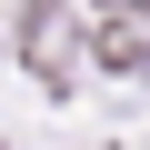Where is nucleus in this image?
Masks as SVG:
<instances>
[{"mask_svg": "<svg viewBox=\"0 0 150 150\" xmlns=\"http://www.w3.org/2000/svg\"><path fill=\"white\" fill-rule=\"evenodd\" d=\"M100 60H110V70H130V80H140V70H150V40H130V30H100Z\"/></svg>", "mask_w": 150, "mask_h": 150, "instance_id": "nucleus-1", "label": "nucleus"}]
</instances>
